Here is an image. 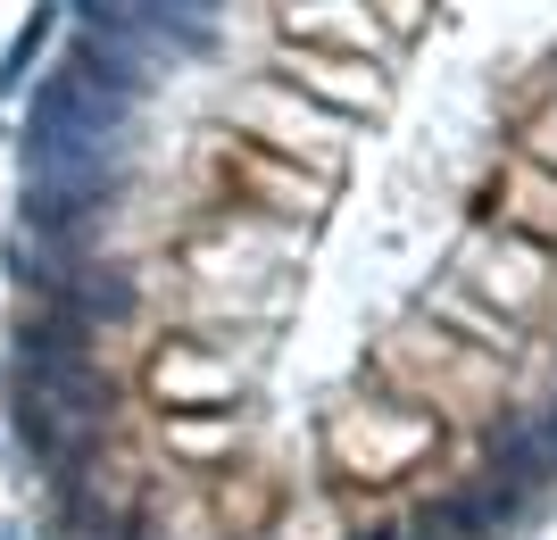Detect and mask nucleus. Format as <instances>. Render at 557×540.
<instances>
[{
    "mask_svg": "<svg viewBox=\"0 0 557 540\" xmlns=\"http://www.w3.org/2000/svg\"><path fill=\"white\" fill-rule=\"evenodd\" d=\"M283 34L325 42V50H349V59H367V50H374L367 0H292V9H283Z\"/></svg>",
    "mask_w": 557,
    "mask_h": 540,
    "instance_id": "f257e3e1",
    "label": "nucleus"
},
{
    "mask_svg": "<svg viewBox=\"0 0 557 540\" xmlns=\"http://www.w3.org/2000/svg\"><path fill=\"white\" fill-rule=\"evenodd\" d=\"M283 84H308V92H325L342 117H367L374 100H383V75H333L325 59H317V67H300V59H292V67H283Z\"/></svg>",
    "mask_w": 557,
    "mask_h": 540,
    "instance_id": "f03ea898",
    "label": "nucleus"
},
{
    "mask_svg": "<svg viewBox=\"0 0 557 540\" xmlns=\"http://www.w3.org/2000/svg\"><path fill=\"white\" fill-rule=\"evenodd\" d=\"M42 34H50V9H34V25L17 34V50H9V67H0V84H17V75L34 67V50H42Z\"/></svg>",
    "mask_w": 557,
    "mask_h": 540,
    "instance_id": "7ed1b4c3",
    "label": "nucleus"
}]
</instances>
